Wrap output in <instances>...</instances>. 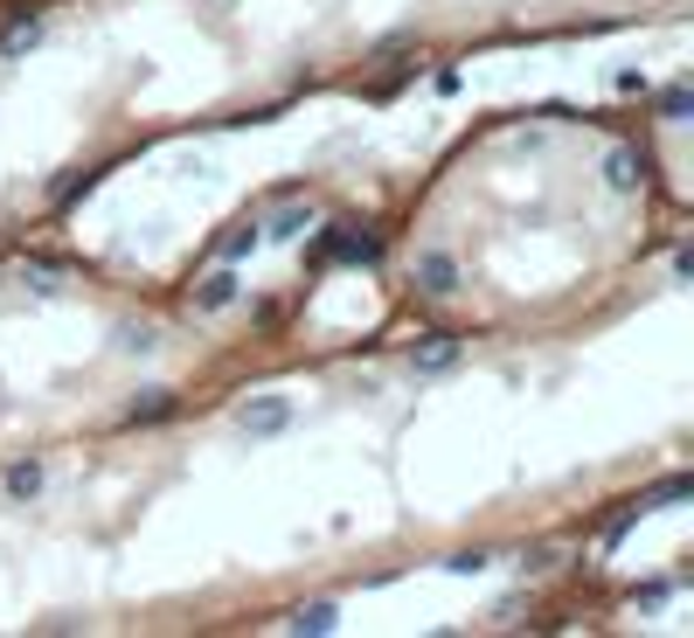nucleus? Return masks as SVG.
<instances>
[{
  "label": "nucleus",
  "mask_w": 694,
  "mask_h": 638,
  "mask_svg": "<svg viewBox=\"0 0 694 638\" xmlns=\"http://www.w3.org/2000/svg\"><path fill=\"white\" fill-rule=\"evenodd\" d=\"M236 298H243V278H236V265H216L209 278H195V285H187V306H195L202 319H209V312H230Z\"/></svg>",
  "instance_id": "nucleus-1"
},
{
  "label": "nucleus",
  "mask_w": 694,
  "mask_h": 638,
  "mask_svg": "<svg viewBox=\"0 0 694 638\" xmlns=\"http://www.w3.org/2000/svg\"><path fill=\"white\" fill-rule=\"evenodd\" d=\"M320 257H341V265H375V257H382V243H375L368 230H354V222H333V230H320Z\"/></svg>",
  "instance_id": "nucleus-2"
},
{
  "label": "nucleus",
  "mask_w": 694,
  "mask_h": 638,
  "mask_svg": "<svg viewBox=\"0 0 694 638\" xmlns=\"http://www.w3.org/2000/svg\"><path fill=\"white\" fill-rule=\"evenodd\" d=\"M236 424H243V438H278L292 424V396H251L236 409Z\"/></svg>",
  "instance_id": "nucleus-3"
},
{
  "label": "nucleus",
  "mask_w": 694,
  "mask_h": 638,
  "mask_svg": "<svg viewBox=\"0 0 694 638\" xmlns=\"http://www.w3.org/2000/svg\"><path fill=\"white\" fill-rule=\"evenodd\" d=\"M459 354H465V341H459V333H424V341L417 347H410V368H417V375H445V368H452L459 361Z\"/></svg>",
  "instance_id": "nucleus-4"
},
{
  "label": "nucleus",
  "mask_w": 694,
  "mask_h": 638,
  "mask_svg": "<svg viewBox=\"0 0 694 638\" xmlns=\"http://www.w3.org/2000/svg\"><path fill=\"white\" fill-rule=\"evenodd\" d=\"M417 292L424 298H452L459 292V257L452 250H424L417 257Z\"/></svg>",
  "instance_id": "nucleus-5"
},
{
  "label": "nucleus",
  "mask_w": 694,
  "mask_h": 638,
  "mask_svg": "<svg viewBox=\"0 0 694 638\" xmlns=\"http://www.w3.org/2000/svg\"><path fill=\"white\" fill-rule=\"evenodd\" d=\"M35 42H42V14H35V8H22L8 28H0V56H28Z\"/></svg>",
  "instance_id": "nucleus-6"
},
{
  "label": "nucleus",
  "mask_w": 694,
  "mask_h": 638,
  "mask_svg": "<svg viewBox=\"0 0 694 638\" xmlns=\"http://www.w3.org/2000/svg\"><path fill=\"white\" fill-rule=\"evenodd\" d=\"M174 389H146V396L139 403H125V424H133V430H146V424H167V417H174Z\"/></svg>",
  "instance_id": "nucleus-7"
},
{
  "label": "nucleus",
  "mask_w": 694,
  "mask_h": 638,
  "mask_svg": "<svg viewBox=\"0 0 694 638\" xmlns=\"http://www.w3.org/2000/svg\"><path fill=\"white\" fill-rule=\"evenodd\" d=\"M640 174H646V160L632 154V146H611V154H605V181L618 187V195H625V187H640Z\"/></svg>",
  "instance_id": "nucleus-8"
},
{
  "label": "nucleus",
  "mask_w": 694,
  "mask_h": 638,
  "mask_svg": "<svg viewBox=\"0 0 694 638\" xmlns=\"http://www.w3.org/2000/svg\"><path fill=\"white\" fill-rule=\"evenodd\" d=\"M257 230H265V243H299L313 230V209H278L271 222H257Z\"/></svg>",
  "instance_id": "nucleus-9"
},
{
  "label": "nucleus",
  "mask_w": 694,
  "mask_h": 638,
  "mask_svg": "<svg viewBox=\"0 0 694 638\" xmlns=\"http://www.w3.org/2000/svg\"><path fill=\"white\" fill-rule=\"evenodd\" d=\"M687 493H694V479H687V473H673V479H660V486H653V493H640L632 506H640V520H646V514H660V506L687 500Z\"/></svg>",
  "instance_id": "nucleus-10"
},
{
  "label": "nucleus",
  "mask_w": 694,
  "mask_h": 638,
  "mask_svg": "<svg viewBox=\"0 0 694 638\" xmlns=\"http://www.w3.org/2000/svg\"><path fill=\"white\" fill-rule=\"evenodd\" d=\"M257 243H265V230H257V216H251V222H236V230L216 243V257H222V265H243V257H251Z\"/></svg>",
  "instance_id": "nucleus-11"
},
{
  "label": "nucleus",
  "mask_w": 694,
  "mask_h": 638,
  "mask_svg": "<svg viewBox=\"0 0 694 638\" xmlns=\"http://www.w3.org/2000/svg\"><path fill=\"white\" fill-rule=\"evenodd\" d=\"M111 347H119V354H154L160 333L146 327V319H119V327H111Z\"/></svg>",
  "instance_id": "nucleus-12"
},
{
  "label": "nucleus",
  "mask_w": 694,
  "mask_h": 638,
  "mask_svg": "<svg viewBox=\"0 0 694 638\" xmlns=\"http://www.w3.org/2000/svg\"><path fill=\"white\" fill-rule=\"evenodd\" d=\"M42 458H22V465H8V479H0V486H8V500H35V493H42Z\"/></svg>",
  "instance_id": "nucleus-13"
},
{
  "label": "nucleus",
  "mask_w": 694,
  "mask_h": 638,
  "mask_svg": "<svg viewBox=\"0 0 694 638\" xmlns=\"http://www.w3.org/2000/svg\"><path fill=\"white\" fill-rule=\"evenodd\" d=\"M22 285H28L35 298L63 292V265H56V257H28V265H22Z\"/></svg>",
  "instance_id": "nucleus-14"
},
{
  "label": "nucleus",
  "mask_w": 694,
  "mask_h": 638,
  "mask_svg": "<svg viewBox=\"0 0 694 638\" xmlns=\"http://www.w3.org/2000/svg\"><path fill=\"white\" fill-rule=\"evenodd\" d=\"M333 625H341V611H333V604H299L292 617H285V631H299V638H320V631H333Z\"/></svg>",
  "instance_id": "nucleus-15"
},
{
  "label": "nucleus",
  "mask_w": 694,
  "mask_h": 638,
  "mask_svg": "<svg viewBox=\"0 0 694 638\" xmlns=\"http://www.w3.org/2000/svg\"><path fill=\"white\" fill-rule=\"evenodd\" d=\"M90 187H98V167H84V174L56 181V187H49V201H56V209H70V201H77V195H90Z\"/></svg>",
  "instance_id": "nucleus-16"
},
{
  "label": "nucleus",
  "mask_w": 694,
  "mask_h": 638,
  "mask_svg": "<svg viewBox=\"0 0 694 638\" xmlns=\"http://www.w3.org/2000/svg\"><path fill=\"white\" fill-rule=\"evenodd\" d=\"M687 111H694V84H673L667 98H660V119L667 125H687Z\"/></svg>",
  "instance_id": "nucleus-17"
},
{
  "label": "nucleus",
  "mask_w": 694,
  "mask_h": 638,
  "mask_svg": "<svg viewBox=\"0 0 694 638\" xmlns=\"http://www.w3.org/2000/svg\"><path fill=\"white\" fill-rule=\"evenodd\" d=\"M486 562H494L486 549H459V555H445V569H452V576H479Z\"/></svg>",
  "instance_id": "nucleus-18"
},
{
  "label": "nucleus",
  "mask_w": 694,
  "mask_h": 638,
  "mask_svg": "<svg viewBox=\"0 0 694 638\" xmlns=\"http://www.w3.org/2000/svg\"><path fill=\"white\" fill-rule=\"evenodd\" d=\"M667 590H673V584H646V590H632V604H646V611H660V604H667Z\"/></svg>",
  "instance_id": "nucleus-19"
},
{
  "label": "nucleus",
  "mask_w": 694,
  "mask_h": 638,
  "mask_svg": "<svg viewBox=\"0 0 694 638\" xmlns=\"http://www.w3.org/2000/svg\"><path fill=\"white\" fill-rule=\"evenodd\" d=\"M521 569L541 576V569H556V555H549V549H528V555H521Z\"/></svg>",
  "instance_id": "nucleus-20"
}]
</instances>
